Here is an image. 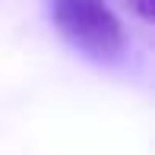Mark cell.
Listing matches in <instances>:
<instances>
[{"mask_svg":"<svg viewBox=\"0 0 155 155\" xmlns=\"http://www.w3.org/2000/svg\"><path fill=\"white\" fill-rule=\"evenodd\" d=\"M57 32L86 57L111 63L127 51L124 22L104 0H51Z\"/></svg>","mask_w":155,"mask_h":155,"instance_id":"cell-1","label":"cell"},{"mask_svg":"<svg viewBox=\"0 0 155 155\" xmlns=\"http://www.w3.org/2000/svg\"><path fill=\"white\" fill-rule=\"evenodd\" d=\"M133 10L143 22H152V0H133Z\"/></svg>","mask_w":155,"mask_h":155,"instance_id":"cell-2","label":"cell"}]
</instances>
